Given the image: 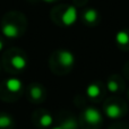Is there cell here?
Segmentation results:
<instances>
[{
    "instance_id": "7",
    "label": "cell",
    "mask_w": 129,
    "mask_h": 129,
    "mask_svg": "<svg viewBox=\"0 0 129 129\" xmlns=\"http://www.w3.org/2000/svg\"><path fill=\"white\" fill-rule=\"evenodd\" d=\"M84 119L91 125H96V123L101 122L102 117L101 113L94 108H87L84 112Z\"/></svg>"
},
{
    "instance_id": "3",
    "label": "cell",
    "mask_w": 129,
    "mask_h": 129,
    "mask_svg": "<svg viewBox=\"0 0 129 129\" xmlns=\"http://www.w3.org/2000/svg\"><path fill=\"white\" fill-rule=\"evenodd\" d=\"M75 62V57L68 50L56 51L50 58V68L56 74H63L68 71Z\"/></svg>"
},
{
    "instance_id": "4",
    "label": "cell",
    "mask_w": 129,
    "mask_h": 129,
    "mask_svg": "<svg viewBox=\"0 0 129 129\" xmlns=\"http://www.w3.org/2000/svg\"><path fill=\"white\" fill-rule=\"evenodd\" d=\"M24 91L23 83L18 78H8L0 84V98L5 101H15Z\"/></svg>"
},
{
    "instance_id": "10",
    "label": "cell",
    "mask_w": 129,
    "mask_h": 129,
    "mask_svg": "<svg viewBox=\"0 0 129 129\" xmlns=\"http://www.w3.org/2000/svg\"><path fill=\"white\" fill-rule=\"evenodd\" d=\"M83 19L87 24H93L98 19V11L94 10V9H87L84 13V15H83Z\"/></svg>"
},
{
    "instance_id": "12",
    "label": "cell",
    "mask_w": 129,
    "mask_h": 129,
    "mask_svg": "<svg viewBox=\"0 0 129 129\" xmlns=\"http://www.w3.org/2000/svg\"><path fill=\"white\" fill-rule=\"evenodd\" d=\"M100 87L96 84H92L87 87V95L89 98H96V96L100 95Z\"/></svg>"
},
{
    "instance_id": "11",
    "label": "cell",
    "mask_w": 129,
    "mask_h": 129,
    "mask_svg": "<svg viewBox=\"0 0 129 129\" xmlns=\"http://www.w3.org/2000/svg\"><path fill=\"white\" fill-rule=\"evenodd\" d=\"M105 112H107V114L110 118H118L120 116V109H119L118 105H114V104L107 107Z\"/></svg>"
},
{
    "instance_id": "5",
    "label": "cell",
    "mask_w": 129,
    "mask_h": 129,
    "mask_svg": "<svg viewBox=\"0 0 129 129\" xmlns=\"http://www.w3.org/2000/svg\"><path fill=\"white\" fill-rule=\"evenodd\" d=\"M61 8V13H57L56 10H52V18L53 20L56 19L57 17L60 18L58 24H61V25H66V26H70L73 25L74 23L76 22L77 19V10L74 6H68L66 8H62V6H60Z\"/></svg>"
},
{
    "instance_id": "9",
    "label": "cell",
    "mask_w": 129,
    "mask_h": 129,
    "mask_svg": "<svg viewBox=\"0 0 129 129\" xmlns=\"http://www.w3.org/2000/svg\"><path fill=\"white\" fill-rule=\"evenodd\" d=\"M52 121H53V119H52L51 114L48 113L47 111H42V114L40 116L38 122L41 127H49L52 125Z\"/></svg>"
},
{
    "instance_id": "2",
    "label": "cell",
    "mask_w": 129,
    "mask_h": 129,
    "mask_svg": "<svg viewBox=\"0 0 129 129\" xmlns=\"http://www.w3.org/2000/svg\"><path fill=\"white\" fill-rule=\"evenodd\" d=\"M2 66L9 73H19L27 66V57L23 50L13 48L2 56Z\"/></svg>"
},
{
    "instance_id": "6",
    "label": "cell",
    "mask_w": 129,
    "mask_h": 129,
    "mask_svg": "<svg viewBox=\"0 0 129 129\" xmlns=\"http://www.w3.org/2000/svg\"><path fill=\"white\" fill-rule=\"evenodd\" d=\"M27 92H28V99L34 103H40L45 99L44 87L38 83H33L29 85Z\"/></svg>"
},
{
    "instance_id": "18",
    "label": "cell",
    "mask_w": 129,
    "mask_h": 129,
    "mask_svg": "<svg viewBox=\"0 0 129 129\" xmlns=\"http://www.w3.org/2000/svg\"><path fill=\"white\" fill-rule=\"evenodd\" d=\"M53 129H61L60 127H56V128H53Z\"/></svg>"
},
{
    "instance_id": "17",
    "label": "cell",
    "mask_w": 129,
    "mask_h": 129,
    "mask_svg": "<svg viewBox=\"0 0 129 129\" xmlns=\"http://www.w3.org/2000/svg\"><path fill=\"white\" fill-rule=\"evenodd\" d=\"M44 1H47V2H53V1H57V0H44Z\"/></svg>"
},
{
    "instance_id": "1",
    "label": "cell",
    "mask_w": 129,
    "mask_h": 129,
    "mask_svg": "<svg viewBox=\"0 0 129 129\" xmlns=\"http://www.w3.org/2000/svg\"><path fill=\"white\" fill-rule=\"evenodd\" d=\"M27 20L24 14L19 11H10L6 14L1 20V32L9 39H16L25 33Z\"/></svg>"
},
{
    "instance_id": "16",
    "label": "cell",
    "mask_w": 129,
    "mask_h": 129,
    "mask_svg": "<svg viewBox=\"0 0 129 129\" xmlns=\"http://www.w3.org/2000/svg\"><path fill=\"white\" fill-rule=\"evenodd\" d=\"M2 48H4V41H2V39L0 38V51L2 50Z\"/></svg>"
},
{
    "instance_id": "15",
    "label": "cell",
    "mask_w": 129,
    "mask_h": 129,
    "mask_svg": "<svg viewBox=\"0 0 129 129\" xmlns=\"http://www.w3.org/2000/svg\"><path fill=\"white\" fill-rule=\"evenodd\" d=\"M108 88L112 92H116L117 89H118V84H117L114 80H110V82L108 83Z\"/></svg>"
},
{
    "instance_id": "14",
    "label": "cell",
    "mask_w": 129,
    "mask_h": 129,
    "mask_svg": "<svg viewBox=\"0 0 129 129\" xmlns=\"http://www.w3.org/2000/svg\"><path fill=\"white\" fill-rule=\"evenodd\" d=\"M61 129H76V122L74 119H67L60 125Z\"/></svg>"
},
{
    "instance_id": "13",
    "label": "cell",
    "mask_w": 129,
    "mask_h": 129,
    "mask_svg": "<svg viewBox=\"0 0 129 129\" xmlns=\"http://www.w3.org/2000/svg\"><path fill=\"white\" fill-rule=\"evenodd\" d=\"M117 41L120 44H127L129 41V34L127 32H119L117 34Z\"/></svg>"
},
{
    "instance_id": "8",
    "label": "cell",
    "mask_w": 129,
    "mask_h": 129,
    "mask_svg": "<svg viewBox=\"0 0 129 129\" xmlns=\"http://www.w3.org/2000/svg\"><path fill=\"white\" fill-rule=\"evenodd\" d=\"M14 126V121L9 114L0 113V129H11Z\"/></svg>"
}]
</instances>
